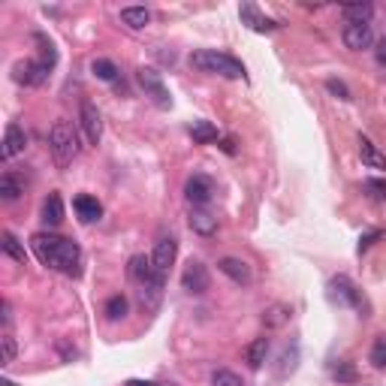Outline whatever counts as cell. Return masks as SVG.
<instances>
[{
  "label": "cell",
  "mask_w": 386,
  "mask_h": 386,
  "mask_svg": "<svg viewBox=\"0 0 386 386\" xmlns=\"http://www.w3.org/2000/svg\"><path fill=\"white\" fill-rule=\"evenodd\" d=\"M30 248H34L36 260L48 269H58L69 278L82 275V248L76 241H69L64 236H55V232H36L30 239Z\"/></svg>",
  "instance_id": "1"
},
{
  "label": "cell",
  "mask_w": 386,
  "mask_h": 386,
  "mask_svg": "<svg viewBox=\"0 0 386 386\" xmlns=\"http://www.w3.org/2000/svg\"><path fill=\"white\" fill-rule=\"evenodd\" d=\"M190 67L199 69V73H208V76L245 79V67H241V60H236L232 55L215 52V48H199V52H193L190 55Z\"/></svg>",
  "instance_id": "2"
},
{
  "label": "cell",
  "mask_w": 386,
  "mask_h": 386,
  "mask_svg": "<svg viewBox=\"0 0 386 386\" xmlns=\"http://www.w3.org/2000/svg\"><path fill=\"white\" fill-rule=\"evenodd\" d=\"M48 151H52L58 169H67L79 157V136L69 121H55L52 124V130H48Z\"/></svg>",
  "instance_id": "3"
},
{
  "label": "cell",
  "mask_w": 386,
  "mask_h": 386,
  "mask_svg": "<svg viewBox=\"0 0 386 386\" xmlns=\"http://www.w3.org/2000/svg\"><path fill=\"white\" fill-rule=\"evenodd\" d=\"M79 127H82V136H85L88 145L97 148L100 139H103V118H100V112L91 100H82V103H79Z\"/></svg>",
  "instance_id": "4"
},
{
  "label": "cell",
  "mask_w": 386,
  "mask_h": 386,
  "mask_svg": "<svg viewBox=\"0 0 386 386\" xmlns=\"http://www.w3.org/2000/svg\"><path fill=\"white\" fill-rule=\"evenodd\" d=\"M175 253H178V241H175V236L164 232V236L154 241V253H151V262H154V275H157L160 281H166L169 266L175 262Z\"/></svg>",
  "instance_id": "5"
},
{
  "label": "cell",
  "mask_w": 386,
  "mask_h": 386,
  "mask_svg": "<svg viewBox=\"0 0 386 386\" xmlns=\"http://www.w3.org/2000/svg\"><path fill=\"white\" fill-rule=\"evenodd\" d=\"M136 82L142 85V91H145V97H151L160 109H169L172 106V97H169V91L164 85V79H160V73H154V69H148V67H142L139 73H136Z\"/></svg>",
  "instance_id": "6"
},
{
  "label": "cell",
  "mask_w": 386,
  "mask_h": 386,
  "mask_svg": "<svg viewBox=\"0 0 386 386\" xmlns=\"http://www.w3.org/2000/svg\"><path fill=\"white\" fill-rule=\"evenodd\" d=\"M208 284H211V275H208L206 262L190 260L185 266V272H181V287H185L187 293H193V296H202V293L208 290Z\"/></svg>",
  "instance_id": "7"
},
{
  "label": "cell",
  "mask_w": 386,
  "mask_h": 386,
  "mask_svg": "<svg viewBox=\"0 0 386 386\" xmlns=\"http://www.w3.org/2000/svg\"><path fill=\"white\" fill-rule=\"evenodd\" d=\"M185 197L193 208H206L211 197H215V185H211L208 175H190L185 185Z\"/></svg>",
  "instance_id": "8"
},
{
  "label": "cell",
  "mask_w": 386,
  "mask_h": 386,
  "mask_svg": "<svg viewBox=\"0 0 386 386\" xmlns=\"http://www.w3.org/2000/svg\"><path fill=\"white\" fill-rule=\"evenodd\" d=\"M48 69L52 67H46L43 60H22V64H15V82L27 88H39V85H46Z\"/></svg>",
  "instance_id": "9"
},
{
  "label": "cell",
  "mask_w": 386,
  "mask_h": 386,
  "mask_svg": "<svg viewBox=\"0 0 386 386\" xmlns=\"http://www.w3.org/2000/svg\"><path fill=\"white\" fill-rule=\"evenodd\" d=\"M341 39L350 52H362V48L374 46V30H371V25H344Z\"/></svg>",
  "instance_id": "10"
},
{
  "label": "cell",
  "mask_w": 386,
  "mask_h": 386,
  "mask_svg": "<svg viewBox=\"0 0 386 386\" xmlns=\"http://www.w3.org/2000/svg\"><path fill=\"white\" fill-rule=\"evenodd\" d=\"M27 148V133L22 124H9L6 133H4V148H0V154H4V160H13L18 154H25Z\"/></svg>",
  "instance_id": "11"
},
{
  "label": "cell",
  "mask_w": 386,
  "mask_h": 386,
  "mask_svg": "<svg viewBox=\"0 0 386 386\" xmlns=\"http://www.w3.org/2000/svg\"><path fill=\"white\" fill-rule=\"evenodd\" d=\"M218 269L227 275L229 281H236V284H241V287H248V284L253 281V272H251V266L245 260H239V257H223L220 262H218Z\"/></svg>",
  "instance_id": "12"
},
{
  "label": "cell",
  "mask_w": 386,
  "mask_h": 386,
  "mask_svg": "<svg viewBox=\"0 0 386 386\" xmlns=\"http://www.w3.org/2000/svg\"><path fill=\"white\" fill-rule=\"evenodd\" d=\"M187 223H190V229L197 232V236H202V239H211L218 232V218L211 215L208 208H190Z\"/></svg>",
  "instance_id": "13"
},
{
  "label": "cell",
  "mask_w": 386,
  "mask_h": 386,
  "mask_svg": "<svg viewBox=\"0 0 386 386\" xmlns=\"http://www.w3.org/2000/svg\"><path fill=\"white\" fill-rule=\"evenodd\" d=\"M73 208H76V215L82 223H94L103 218V206L94 199V197H88V193H82V197H76L73 199Z\"/></svg>",
  "instance_id": "14"
},
{
  "label": "cell",
  "mask_w": 386,
  "mask_h": 386,
  "mask_svg": "<svg viewBox=\"0 0 386 386\" xmlns=\"http://www.w3.org/2000/svg\"><path fill=\"white\" fill-rule=\"evenodd\" d=\"M332 293L338 296L341 302H347V305H353V308H362V296H359V290L353 287V281L350 278H344V275H338V278H332Z\"/></svg>",
  "instance_id": "15"
},
{
  "label": "cell",
  "mask_w": 386,
  "mask_h": 386,
  "mask_svg": "<svg viewBox=\"0 0 386 386\" xmlns=\"http://www.w3.org/2000/svg\"><path fill=\"white\" fill-rule=\"evenodd\" d=\"M239 15L245 18V22L253 27V30H260V34H272V30H278V25L272 22V18H266V15H260V9L253 6V4H245L239 9Z\"/></svg>",
  "instance_id": "16"
},
{
  "label": "cell",
  "mask_w": 386,
  "mask_h": 386,
  "mask_svg": "<svg viewBox=\"0 0 386 386\" xmlns=\"http://www.w3.org/2000/svg\"><path fill=\"white\" fill-rule=\"evenodd\" d=\"M130 278L139 281V284H148L154 275V262H151V257H145V253H136V257H130Z\"/></svg>",
  "instance_id": "17"
},
{
  "label": "cell",
  "mask_w": 386,
  "mask_h": 386,
  "mask_svg": "<svg viewBox=\"0 0 386 386\" xmlns=\"http://www.w3.org/2000/svg\"><path fill=\"white\" fill-rule=\"evenodd\" d=\"M341 15L347 25H368L374 15V6L371 4H347V6H341Z\"/></svg>",
  "instance_id": "18"
},
{
  "label": "cell",
  "mask_w": 386,
  "mask_h": 386,
  "mask_svg": "<svg viewBox=\"0 0 386 386\" xmlns=\"http://www.w3.org/2000/svg\"><path fill=\"white\" fill-rule=\"evenodd\" d=\"M60 220H64V199L58 193H48L43 202V223L46 227H58Z\"/></svg>",
  "instance_id": "19"
},
{
  "label": "cell",
  "mask_w": 386,
  "mask_h": 386,
  "mask_svg": "<svg viewBox=\"0 0 386 386\" xmlns=\"http://www.w3.org/2000/svg\"><path fill=\"white\" fill-rule=\"evenodd\" d=\"M266 353H269V338H253L248 347H245V362L248 368H262V362H266Z\"/></svg>",
  "instance_id": "20"
},
{
  "label": "cell",
  "mask_w": 386,
  "mask_h": 386,
  "mask_svg": "<svg viewBox=\"0 0 386 386\" xmlns=\"http://www.w3.org/2000/svg\"><path fill=\"white\" fill-rule=\"evenodd\" d=\"M359 154H362V164L371 166V169H386V157L378 151V145L368 139V136H359Z\"/></svg>",
  "instance_id": "21"
},
{
  "label": "cell",
  "mask_w": 386,
  "mask_h": 386,
  "mask_svg": "<svg viewBox=\"0 0 386 386\" xmlns=\"http://www.w3.org/2000/svg\"><path fill=\"white\" fill-rule=\"evenodd\" d=\"M121 22H124L127 27H133V30H142V27H148L151 13L145 6H124L121 9Z\"/></svg>",
  "instance_id": "22"
},
{
  "label": "cell",
  "mask_w": 386,
  "mask_h": 386,
  "mask_svg": "<svg viewBox=\"0 0 386 386\" xmlns=\"http://www.w3.org/2000/svg\"><path fill=\"white\" fill-rule=\"evenodd\" d=\"M22 193H25V185L13 175V172H4V175H0V199H4V202H15Z\"/></svg>",
  "instance_id": "23"
},
{
  "label": "cell",
  "mask_w": 386,
  "mask_h": 386,
  "mask_svg": "<svg viewBox=\"0 0 386 386\" xmlns=\"http://www.w3.org/2000/svg\"><path fill=\"white\" fill-rule=\"evenodd\" d=\"M190 136L197 145H211V142L218 139V127L208 124V121H193L190 124Z\"/></svg>",
  "instance_id": "24"
},
{
  "label": "cell",
  "mask_w": 386,
  "mask_h": 386,
  "mask_svg": "<svg viewBox=\"0 0 386 386\" xmlns=\"http://www.w3.org/2000/svg\"><path fill=\"white\" fill-rule=\"evenodd\" d=\"M0 248H4L6 257H13L15 262H22V266L27 262V251H25L22 241H18V239L13 236V232H4V241H0Z\"/></svg>",
  "instance_id": "25"
},
{
  "label": "cell",
  "mask_w": 386,
  "mask_h": 386,
  "mask_svg": "<svg viewBox=\"0 0 386 386\" xmlns=\"http://www.w3.org/2000/svg\"><path fill=\"white\" fill-rule=\"evenodd\" d=\"M290 314L293 311L287 308V305H272V308L262 311V323H266L269 329H278V326H284V323L290 320Z\"/></svg>",
  "instance_id": "26"
},
{
  "label": "cell",
  "mask_w": 386,
  "mask_h": 386,
  "mask_svg": "<svg viewBox=\"0 0 386 386\" xmlns=\"http://www.w3.org/2000/svg\"><path fill=\"white\" fill-rule=\"evenodd\" d=\"M91 73H94L100 82H115V79H118V67L112 64L109 58H97L94 64H91Z\"/></svg>",
  "instance_id": "27"
},
{
  "label": "cell",
  "mask_w": 386,
  "mask_h": 386,
  "mask_svg": "<svg viewBox=\"0 0 386 386\" xmlns=\"http://www.w3.org/2000/svg\"><path fill=\"white\" fill-rule=\"evenodd\" d=\"M211 386H245V383H241V378H239L236 371L218 368L215 374H211Z\"/></svg>",
  "instance_id": "28"
},
{
  "label": "cell",
  "mask_w": 386,
  "mask_h": 386,
  "mask_svg": "<svg viewBox=\"0 0 386 386\" xmlns=\"http://www.w3.org/2000/svg\"><path fill=\"white\" fill-rule=\"evenodd\" d=\"M127 314V299L124 296H112L109 302H106V317L109 320H121Z\"/></svg>",
  "instance_id": "29"
},
{
  "label": "cell",
  "mask_w": 386,
  "mask_h": 386,
  "mask_svg": "<svg viewBox=\"0 0 386 386\" xmlns=\"http://www.w3.org/2000/svg\"><path fill=\"white\" fill-rule=\"evenodd\" d=\"M368 362L374 365V368H386V338L374 341V347L368 353Z\"/></svg>",
  "instance_id": "30"
},
{
  "label": "cell",
  "mask_w": 386,
  "mask_h": 386,
  "mask_svg": "<svg viewBox=\"0 0 386 386\" xmlns=\"http://www.w3.org/2000/svg\"><path fill=\"white\" fill-rule=\"evenodd\" d=\"M332 378L341 380V383H353V380H357V371H353L350 362H338V365L332 368Z\"/></svg>",
  "instance_id": "31"
},
{
  "label": "cell",
  "mask_w": 386,
  "mask_h": 386,
  "mask_svg": "<svg viewBox=\"0 0 386 386\" xmlns=\"http://www.w3.org/2000/svg\"><path fill=\"white\" fill-rule=\"evenodd\" d=\"M0 344H4V365L15 362V353H18V347H15V338H13V335L4 332V335H0Z\"/></svg>",
  "instance_id": "32"
},
{
  "label": "cell",
  "mask_w": 386,
  "mask_h": 386,
  "mask_svg": "<svg viewBox=\"0 0 386 386\" xmlns=\"http://www.w3.org/2000/svg\"><path fill=\"white\" fill-rule=\"evenodd\" d=\"M326 88H329V94H335L338 100H350V91H347V85L338 82V79H329Z\"/></svg>",
  "instance_id": "33"
},
{
  "label": "cell",
  "mask_w": 386,
  "mask_h": 386,
  "mask_svg": "<svg viewBox=\"0 0 386 386\" xmlns=\"http://www.w3.org/2000/svg\"><path fill=\"white\" fill-rule=\"evenodd\" d=\"M365 190H371L374 197L386 199V181H378V178H371V181H365Z\"/></svg>",
  "instance_id": "34"
},
{
  "label": "cell",
  "mask_w": 386,
  "mask_h": 386,
  "mask_svg": "<svg viewBox=\"0 0 386 386\" xmlns=\"http://www.w3.org/2000/svg\"><path fill=\"white\" fill-rule=\"evenodd\" d=\"M378 239H380V232H368V236H362V239H359V253H362V251H368Z\"/></svg>",
  "instance_id": "35"
},
{
  "label": "cell",
  "mask_w": 386,
  "mask_h": 386,
  "mask_svg": "<svg viewBox=\"0 0 386 386\" xmlns=\"http://www.w3.org/2000/svg\"><path fill=\"white\" fill-rule=\"evenodd\" d=\"M58 350H60V353H64V359H69V362H73V357H76V350H69V347H67V341H60V344H58Z\"/></svg>",
  "instance_id": "36"
},
{
  "label": "cell",
  "mask_w": 386,
  "mask_h": 386,
  "mask_svg": "<svg viewBox=\"0 0 386 386\" xmlns=\"http://www.w3.org/2000/svg\"><path fill=\"white\" fill-rule=\"evenodd\" d=\"M378 60H380V64L386 67V39H383V43L378 46Z\"/></svg>",
  "instance_id": "37"
},
{
  "label": "cell",
  "mask_w": 386,
  "mask_h": 386,
  "mask_svg": "<svg viewBox=\"0 0 386 386\" xmlns=\"http://www.w3.org/2000/svg\"><path fill=\"white\" fill-rule=\"evenodd\" d=\"M127 386H154V383H145V380H130Z\"/></svg>",
  "instance_id": "38"
}]
</instances>
